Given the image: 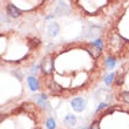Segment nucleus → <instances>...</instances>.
Wrapping results in <instances>:
<instances>
[{"instance_id": "nucleus-1", "label": "nucleus", "mask_w": 129, "mask_h": 129, "mask_svg": "<svg viewBox=\"0 0 129 129\" xmlns=\"http://www.w3.org/2000/svg\"><path fill=\"white\" fill-rule=\"evenodd\" d=\"M52 61L49 73L38 76L44 95L69 99L99 85L107 69L102 48L94 42L62 44L47 53Z\"/></svg>"}, {"instance_id": "nucleus-2", "label": "nucleus", "mask_w": 129, "mask_h": 129, "mask_svg": "<svg viewBox=\"0 0 129 129\" xmlns=\"http://www.w3.org/2000/svg\"><path fill=\"white\" fill-rule=\"evenodd\" d=\"M88 129H129V106L101 103Z\"/></svg>"}, {"instance_id": "nucleus-3", "label": "nucleus", "mask_w": 129, "mask_h": 129, "mask_svg": "<svg viewBox=\"0 0 129 129\" xmlns=\"http://www.w3.org/2000/svg\"><path fill=\"white\" fill-rule=\"evenodd\" d=\"M117 4L119 1H71V7L82 18L106 15L109 19Z\"/></svg>"}, {"instance_id": "nucleus-4", "label": "nucleus", "mask_w": 129, "mask_h": 129, "mask_svg": "<svg viewBox=\"0 0 129 129\" xmlns=\"http://www.w3.org/2000/svg\"><path fill=\"white\" fill-rule=\"evenodd\" d=\"M25 12L21 8H19L18 6H15L13 3H7L6 5V14L8 17L13 18V19H17V18L22 17V14Z\"/></svg>"}, {"instance_id": "nucleus-5", "label": "nucleus", "mask_w": 129, "mask_h": 129, "mask_svg": "<svg viewBox=\"0 0 129 129\" xmlns=\"http://www.w3.org/2000/svg\"><path fill=\"white\" fill-rule=\"evenodd\" d=\"M71 105H72V108L74 109L75 112L81 113L86 108V100L82 98H74L72 100Z\"/></svg>"}, {"instance_id": "nucleus-6", "label": "nucleus", "mask_w": 129, "mask_h": 129, "mask_svg": "<svg viewBox=\"0 0 129 129\" xmlns=\"http://www.w3.org/2000/svg\"><path fill=\"white\" fill-rule=\"evenodd\" d=\"M28 81V85H29V88L32 89V90H39V82H38V80L35 78H33V76H29V78L27 79Z\"/></svg>"}, {"instance_id": "nucleus-7", "label": "nucleus", "mask_w": 129, "mask_h": 129, "mask_svg": "<svg viewBox=\"0 0 129 129\" xmlns=\"http://www.w3.org/2000/svg\"><path fill=\"white\" fill-rule=\"evenodd\" d=\"M48 32L51 34L52 37H55V35H58L59 33V25L56 22H52L49 26H48Z\"/></svg>"}, {"instance_id": "nucleus-8", "label": "nucleus", "mask_w": 129, "mask_h": 129, "mask_svg": "<svg viewBox=\"0 0 129 129\" xmlns=\"http://www.w3.org/2000/svg\"><path fill=\"white\" fill-rule=\"evenodd\" d=\"M64 124L68 127H72V126H75V123H76V117L74 115H67L64 117Z\"/></svg>"}, {"instance_id": "nucleus-9", "label": "nucleus", "mask_w": 129, "mask_h": 129, "mask_svg": "<svg viewBox=\"0 0 129 129\" xmlns=\"http://www.w3.org/2000/svg\"><path fill=\"white\" fill-rule=\"evenodd\" d=\"M55 126H56V123L53 119H47L46 120V127L47 129H55Z\"/></svg>"}, {"instance_id": "nucleus-10", "label": "nucleus", "mask_w": 129, "mask_h": 129, "mask_svg": "<svg viewBox=\"0 0 129 129\" xmlns=\"http://www.w3.org/2000/svg\"><path fill=\"white\" fill-rule=\"evenodd\" d=\"M114 76H115V73H112V74H109L107 78L105 79V82L107 85H112L113 81H114Z\"/></svg>"}]
</instances>
